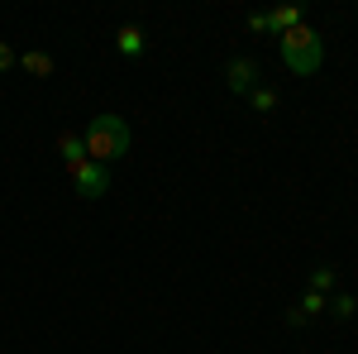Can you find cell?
<instances>
[{
    "mask_svg": "<svg viewBox=\"0 0 358 354\" xmlns=\"http://www.w3.org/2000/svg\"><path fill=\"white\" fill-rule=\"evenodd\" d=\"M248 106L258 110V115H273V110H277V91H273V86H263V82H258L253 91H248Z\"/></svg>",
    "mask_w": 358,
    "mask_h": 354,
    "instance_id": "11",
    "label": "cell"
},
{
    "mask_svg": "<svg viewBox=\"0 0 358 354\" xmlns=\"http://www.w3.org/2000/svg\"><path fill=\"white\" fill-rule=\"evenodd\" d=\"M330 287H334V268H330V264H320V268H310V292H320V297H325Z\"/></svg>",
    "mask_w": 358,
    "mask_h": 354,
    "instance_id": "12",
    "label": "cell"
},
{
    "mask_svg": "<svg viewBox=\"0 0 358 354\" xmlns=\"http://www.w3.org/2000/svg\"><path fill=\"white\" fill-rule=\"evenodd\" d=\"M115 53L120 57H143V29L138 25H124V29H115Z\"/></svg>",
    "mask_w": 358,
    "mask_h": 354,
    "instance_id": "6",
    "label": "cell"
},
{
    "mask_svg": "<svg viewBox=\"0 0 358 354\" xmlns=\"http://www.w3.org/2000/svg\"><path fill=\"white\" fill-rule=\"evenodd\" d=\"M248 34H268V15H263V10L248 15Z\"/></svg>",
    "mask_w": 358,
    "mask_h": 354,
    "instance_id": "14",
    "label": "cell"
},
{
    "mask_svg": "<svg viewBox=\"0 0 358 354\" xmlns=\"http://www.w3.org/2000/svg\"><path fill=\"white\" fill-rule=\"evenodd\" d=\"M72 187H77V196H82V201H101V196L110 191V168L86 158V163L72 172Z\"/></svg>",
    "mask_w": 358,
    "mask_h": 354,
    "instance_id": "3",
    "label": "cell"
},
{
    "mask_svg": "<svg viewBox=\"0 0 358 354\" xmlns=\"http://www.w3.org/2000/svg\"><path fill=\"white\" fill-rule=\"evenodd\" d=\"M325 301H330V297H320V292H306V297L296 301L292 311H287V321H292V326H301V321H310V316H320V311H325Z\"/></svg>",
    "mask_w": 358,
    "mask_h": 354,
    "instance_id": "8",
    "label": "cell"
},
{
    "mask_svg": "<svg viewBox=\"0 0 358 354\" xmlns=\"http://www.w3.org/2000/svg\"><path fill=\"white\" fill-rule=\"evenodd\" d=\"M15 62H20V57H15V48H10V43H5V39H0V72H10V67H15Z\"/></svg>",
    "mask_w": 358,
    "mask_h": 354,
    "instance_id": "13",
    "label": "cell"
},
{
    "mask_svg": "<svg viewBox=\"0 0 358 354\" xmlns=\"http://www.w3.org/2000/svg\"><path fill=\"white\" fill-rule=\"evenodd\" d=\"M82 144H86V158H91V163L110 168V163H120V158L129 154L134 135H129L124 115H96V120L82 130Z\"/></svg>",
    "mask_w": 358,
    "mask_h": 354,
    "instance_id": "1",
    "label": "cell"
},
{
    "mask_svg": "<svg viewBox=\"0 0 358 354\" xmlns=\"http://www.w3.org/2000/svg\"><path fill=\"white\" fill-rule=\"evenodd\" d=\"M277 53H282V62H287L296 77H315L320 62H325V43H320V34L310 25H296L292 34L277 39Z\"/></svg>",
    "mask_w": 358,
    "mask_h": 354,
    "instance_id": "2",
    "label": "cell"
},
{
    "mask_svg": "<svg viewBox=\"0 0 358 354\" xmlns=\"http://www.w3.org/2000/svg\"><path fill=\"white\" fill-rule=\"evenodd\" d=\"M296 25H306L296 5H282V10H268V34H277V39H282V34H292Z\"/></svg>",
    "mask_w": 358,
    "mask_h": 354,
    "instance_id": "7",
    "label": "cell"
},
{
    "mask_svg": "<svg viewBox=\"0 0 358 354\" xmlns=\"http://www.w3.org/2000/svg\"><path fill=\"white\" fill-rule=\"evenodd\" d=\"M325 311H330L334 321H349V316L358 311V297H354V292H334V297L325 301Z\"/></svg>",
    "mask_w": 358,
    "mask_h": 354,
    "instance_id": "10",
    "label": "cell"
},
{
    "mask_svg": "<svg viewBox=\"0 0 358 354\" xmlns=\"http://www.w3.org/2000/svg\"><path fill=\"white\" fill-rule=\"evenodd\" d=\"M20 67H24L29 77H38V82H43V77H53V53H38V48H29V53H20Z\"/></svg>",
    "mask_w": 358,
    "mask_h": 354,
    "instance_id": "9",
    "label": "cell"
},
{
    "mask_svg": "<svg viewBox=\"0 0 358 354\" xmlns=\"http://www.w3.org/2000/svg\"><path fill=\"white\" fill-rule=\"evenodd\" d=\"M57 154H62V163H67V172H77V168L86 163V144L77 130H62L57 135Z\"/></svg>",
    "mask_w": 358,
    "mask_h": 354,
    "instance_id": "5",
    "label": "cell"
},
{
    "mask_svg": "<svg viewBox=\"0 0 358 354\" xmlns=\"http://www.w3.org/2000/svg\"><path fill=\"white\" fill-rule=\"evenodd\" d=\"M258 77H263V72H258L253 57H229V62H224V86H229L234 96H248V91L258 86Z\"/></svg>",
    "mask_w": 358,
    "mask_h": 354,
    "instance_id": "4",
    "label": "cell"
}]
</instances>
